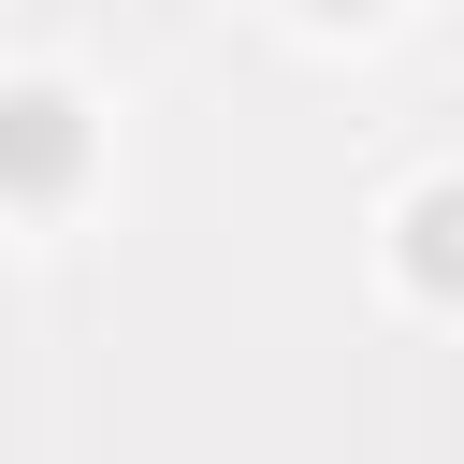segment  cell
Here are the masks:
<instances>
[{"mask_svg":"<svg viewBox=\"0 0 464 464\" xmlns=\"http://www.w3.org/2000/svg\"><path fill=\"white\" fill-rule=\"evenodd\" d=\"M0 160H14V174H58V160H72V130H58V102H14V130H0Z\"/></svg>","mask_w":464,"mask_h":464,"instance_id":"1","label":"cell"},{"mask_svg":"<svg viewBox=\"0 0 464 464\" xmlns=\"http://www.w3.org/2000/svg\"><path fill=\"white\" fill-rule=\"evenodd\" d=\"M420 276H464V203H420Z\"/></svg>","mask_w":464,"mask_h":464,"instance_id":"2","label":"cell"}]
</instances>
